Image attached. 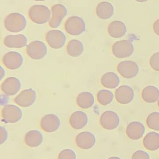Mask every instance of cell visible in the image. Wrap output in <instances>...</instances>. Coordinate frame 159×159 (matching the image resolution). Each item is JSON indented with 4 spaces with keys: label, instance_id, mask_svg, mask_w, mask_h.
Returning a JSON list of instances; mask_svg holds the SVG:
<instances>
[{
    "label": "cell",
    "instance_id": "cell-33",
    "mask_svg": "<svg viewBox=\"0 0 159 159\" xmlns=\"http://www.w3.org/2000/svg\"><path fill=\"white\" fill-rule=\"evenodd\" d=\"M7 136H8V134L5 128L1 126L0 127V144H2L7 141Z\"/></svg>",
    "mask_w": 159,
    "mask_h": 159
},
{
    "label": "cell",
    "instance_id": "cell-39",
    "mask_svg": "<svg viewBox=\"0 0 159 159\" xmlns=\"http://www.w3.org/2000/svg\"><path fill=\"white\" fill-rule=\"evenodd\" d=\"M158 107H159V100L158 102Z\"/></svg>",
    "mask_w": 159,
    "mask_h": 159
},
{
    "label": "cell",
    "instance_id": "cell-32",
    "mask_svg": "<svg viewBox=\"0 0 159 159\" xmlns=\"http://www.w3.org/2000/svg\"><path fill=\"white\" fill-rule=\"evenodd\" d=\"M132 159H150V156L146 151L139 150L133 153Z\"/></svg>",
    "mask_w": 159,
    "mask_h": 159
},
{
    "label": "cell",
    "instance_id": "cell-27",
    "mask_svg": "<svg viewBox=\"0 0 159 159\" xmlns=\"http://www.w3.org/2000/svg\"><path fill=\"white\" fill-rule=\"evenodd\" d=\"M66 50L67 53L71 57H78L83 54L84 45L79 40H72L68 43Z\"/></svg>",
    "mask_w": 159,
    "mask_h": 159
},
{
    "label": "cell",
    "instance_id": "cell-12",
    "mask_svg": "<svg viewBox=\"0 0 159 159\" xmlns=\"http://www.w3.org/2000/svg\"><path fill=\"white\" fill-rule=\"evenodd\" d=\"M23 58L18 52L11 51L3 57L2 62L6 68L9 70L19 69L23 64Z\"/></svg>",
    "mask_w": 159,
    "mask_h": 159
},
{
    "label": "cell",
    "instance_id": "cell-14",
    "mask_svg": "<svg viewBox=\"0 0 159 159\" xmlns=\"http://www.w3.org/2000/svg\"><path fill=\"white\" fill-rule=\"evenodd\" d=\"M60 126L59 119L54 114H48L44 116L40 122V126L44 131L52 133L57 131Z\"/></svg>",
    "mask_w": 159,
    "mask_h": 159
},
{
    "label": "cell",
    "instance_id": "cell-1",
    "mask_svg": "<svg viewBox=\"0 0 159 159\" xmlns=\"http://www.w3.org/2000/svg\"><path fill=\"white\" fill-rule=\"evenodd\" d=\"M26 18L20 13H11L5 19V28L10 32L18 33L22 31L26 28Z\"/></svg>",
    "mask_w": 159,
    "mask_h": 159
},
{
    "label": "cell",
    "instance_id": "cell-28",
    "mask_svg": "<svg viewBox=\"0 0 159 159\" xmlns=\"http://www.w3.org/2000/svg\"><path fill=\"white\" fill-rule=\"evenodd\" d=\"M98 102L102 105L109 104L114 100V94L112 92L106 89H102L98 92L97 95Z\"/></svg>",
    "mask_w": 159,
    "mask_h": 159
},
{
    "label": "cell",
    "instance_id": "cell-15",
    "mask_svg": "<svg viewBox=\"0 0 159 159\" xmlns=\"http://www.w3.org/2000/svg\"><path fill=\"white\" fill-rule=\"evenodd\" d=\"M21 88V83L18 78L9 77L5 80L1 85L2 92L7 96H13L16 94Z\"/></svg>",
    "mask_w": 159,
    "mask_h": 159
},
{
    "label": "cell",
    "instance_id": "cell-18",
    "mask_svg": "<svg viewBox=\"0 0 159 159\" xmlns=\"http://www.w3.org/2000/svg\"><path fill=\"white\" fill-rule=\"evenodd\" d=\"M88 121V117L85 112L77 111L71 115L69 119V123L75 129L79 130L84 128Z\"/></svg>",
    "mask_w": 159,
    "mask_h": 159
},
{
    "label": "cell",
    "instance_id": "cell-34",
    "mask_svg": "<svg viewBox=\"0 0 159 159\" xmlns=\"http://www.w3.org/2000/svg\"><path fill=\"white\" fill-rule=\"evenodd\" d=\"M153 30L155 33L159 36V19L157 20L154 23Z\"/></svg>",
    "mask_w": 159,
    "mask_h": 159
},
{
    "label": "cell",
    "instance_id": "cell-29",
    "mask_svg": "<svg viewBox=\"0 0 159 159\" xmlns=\"http://www.w3.org/2000/svg\"><path fill=\"white\" fill-rule=\"evenodd\" d=\"M146 123L149 129L159 131V112H153L150 114L147 118Z\"/></svg>",
    "mask_w": 159,
    "mask_h": 159
},
{
    "label": "cell",
    "instance_id": "cell-13",
    "mask_svg": "<svg viewBox=\"0 0 159 159\" xmlns=\"http://www.w3.org/2000/svg\"><path fill=\"white\" fill-rule=\"evenodd\" d=\"M133 89L128 85H122L119 87L115 92L117 102L121 104H128L132 102L134 98Z\"/></svg>",
    "mask_w": 159,
    "mask_h": 159
},
{
    "label": "cell",
    "instance_id": "cell-4",
    "mask_svg": "<svg viewBox=\"0 0 159 159\" xmlns=\"http://www.w3.org/2000/svg\"><path fill=\"white\" fill-rule=\"evenodd\" d=\"M112 52L117 58H126L131 56L134 52V47L131 41L121 40L114 44Z\"/></svg>",
    "mask_w": 159,
    "mask_h": 159
},
{
    "label": "cell",
    "instance_id": "cell-5",
    "mask_svg": "<svg viewBox=\"0 0 159 159\" xmlns=\"http://www.w3.org/2000/svg\"><path fill=\"white\" fill-rule=\"evenodd\" d=\"M2 120L5 123H15L19 121L22 117L21 109L16 106L7 104L5 106L1 112Z\"/></svg>",
    "mask_w": 159,
    "mask_h": 159
},
{
    "label": "cell",
    "instance_id": "cell-25",
    "mask_svg": "<svg viewBox=\"0 0 159 159\" xmlns=\"http://www.w3.org/2000/svg\"><path fill=\"white\" fill-rule=\"evenodd\" d=\"M101 83L103 86L107 89H115L119 85L120 79L115 73L109 72L102 76Z\"/></svg>",
    "mask_w": 159,
    "mask_h": 159
},
{
    "label": "cell",
    "instance_id": "cell-36",
    "mask_svg": "<svg viewBox=\"0 0 159 159\" xmlns=\"http://www.w3.org/2000/svg\"><path fill=\"white\" fill-rule=\"evenodd\" d=\"M108 159H121L120 158L117 157H112L109 158Z\"/></svg>",
    "mask_w": 159,
    "mask_h": 159
},
{
    "label": "cell",
    "instance_id": "cell-19",
    "mask_svg": "<svg viewBox=\"0 0 159 159\" xmlns=\"http://www.w3.org/2000/svg\"><path fill=\"white\" fill-rule=\"evenodd\" d=\"M4 43L9 48H22L27 45V38L21 34L7 35L5 37Z\"/></svg>",
    "mask_w": 159,
    "mask_h": 159
},
{
    "label": "cell",
    "instance_id": "cell-24",
    "mask_svg": "<svg viewBox=\"0 0 159 159\" xmlns=\"http://www.w3.org/2000/svg\"><path fill=\"white\" fill-rule=\"evenodd\" d=\"M142 96L143 100L146 102H156L159 98V90L155 86H147L142 91Z\"/></svg>",
    "mask_w": 159,
    "mask_h": 159
},
{
    "label": "cell",
    "instance_id": "cell-26",
    "mask_svg": "<svg viewBox=\"0 0 159 159\" xmlns=\"http://www.w3.org/2000/svg\"><path fill=\"white\" fill-rule=\"evenodd\" d=\"M94 103V96L89 92H84L77 95V104L80 108L88 109L91 107Z\"/></svg>",
    "mask_w": 159,
    "mask_h": 159
},
{
    "label": "cell",
    "instance_id": "cell-37",
    "mask_svg": "<svg viewBox=\"0 0 159 159\" xmlns=\"http://www.w3.org/2000/svg\"><path fill=\"white\" fill-rule=\"evenodd\" d=\"M135 1L139 2H147L148 0H135Z\"/></svg>",
    "mask_w": 159,
    "mask_h": 159
},
{
    "label": "cell",
    "instance_id": "cell-9",
    "mask_svg": "<svg viewBox=\"0 0 159 159\" xmlns=\"http://www.w3.org/2000/svg\"><path fill=\"white\" fill-rule=\"evenodd\" d=\"M51 16L49 20V26L53 29L58 28L67 15L66 7L61 4H56L51 7Z\"/></svg>",
    "mask_w": 159,
    "mask_h": 159
},
{
    "label": "cell",
    "instance_id": "cell-38",
    "mask_svg": "<svg viewBox=\"0 0 159 159\" xmlns=\"http://www.w3.org/2000/svg\"><path fill=\"white\" fill-rule=\"evenodd\" d=\"M34 1H37V2H42V1H44L45 0H34Z\"/></svg>",
    "mask_w": 159,
    "mask_h": 159
},
{
    "label": "cell",
    "instance_id": "cell-30",
    "mask_svg": "<svg viewBox=\"0 0 159 159\" xmlns=\"http://www.w3.org/2000/svg\"><path fill=\"white\" fill-rule=\"evenodd\" d=\"M76 155L72 149H65L60 152L58 159H76Z\"/></svg>",
    "mask_w": 159,
    "mask_h": 159
},
{
    "label": "cell",
    "instance_id": "cell-8",
    "mask_svg": "<svg viewBox=\"0 0 159 159\" xmlns=\"http://www.w3.org/2000/svg\"><path fill=\"white\" fill-rule=\"evenodd\" d=\"M45 39L49 46L53 49L62 48L66 41L64 34L59 30H52L48 32L46 34Z\"/></svg>",
    "mask_w": 159,
    "mask_h": 159
},
{
    "label": "cell",
    "instance_id": "cell-35",
    "mask_svg": "<svg viewBox=\"0 0 159 159\" xmlns=\"http://www.w3.org/2000/svg\"><path fill=\"white\" fill-rule=\"evenodd\" d=\"M5 71L2 68V66L0 67V80H2V79L4 77Z\"/></svg>",
    "mask_w": 159,
    "mask_h": 159
},
{
    "label": "cell",
    "instance_id": "cell-11",
    "mask_svg": "<svg viewBox=\"0 0 159 159\" xmlns=\"http://www.w3.org/2000/svg\"><path fill=\"white\" fill-rule=\"evenodd\" d=\"M36 98V93L32 89L22 91L14 99L15 103L21 107H27L32 105Z\"/></svg>",
    "mask_w": 159,
    "mask_h": 159
},
{
    "label": "cell",
    "instance_id": "cell-6",
    "mask_svg": "<svg viewBox=\"0 0 159 159\" xmlns=\"http://www.w3.org/2000/svg\"><path fill=\"white\" fill-rule=\"evenodd\" d=\"M27 54L29 57L34 60H41L44 58L47 54V48L44 42L35 41L27 46Z\"/></svg>",
    "mask_w": 159,
    "mask_h": 159
},
{
    "label": "cell",
    "instance_id": "cell-10",
    "mask_svg": "<svg viewBox=\"0 0 159 159\" xmlns=\"http://www.w3.org/2000/svg\"><path fill=\"white\" fill-rule=\"evenodd\" d=\"M100 124L105 129L109 130L115 129L119 125V116L114 111H105L102 114L100 118Z\"/></svg>",
    "mask_w": 159,
    "mask_h": 159
},
{
    "label": "cell",
    "instance_id": "cell-23",
    "mask_svg": "<svg viewBox=\"0 0 159 159\" xmlns=\"http://www.w3.org/2000/svg\"><path fill=\"white\" fill-rule=\"evenodd\" d=\"M144 147L149 151H154L159 148V134L155 132L148 133L144 138Z\"/></svg>",
    "mask_w": 159,
    "mask_h": 159
},
{
    "label": "cell",
    "instance_id": "cell-2",
    "mask_svg": "<svg viewBox=\"0 0 159 159\" xmlns=\"http://www.w3.org/2000/svg\"><path fill=\"white\" fill-rule=\"evenodd\" d=\"M30 19L37 24H44L49 21L51 18V11L48 7L43 5H35L29 10Z\"/></svg>",
    "mask_w": 159,
    "mask_h": 159
},
{
    "label": "cell",
    "instance_id": "cell-7",
    "mask_svg": "<svg viewBox=\"0 0 159 159\" xmlns=\"http://www.w3.org/2000/svg\"><path fill=\"white\" fill-rule=\"evenodd\" d=\"M117 71L120 75L126 79H132L137 76L139 68L136 62L132 61H124L118 65Z\"/></svg>",
    "mask_w": 159,
    "mask_h": 159
},
{
    "label": "cell",
    "instance_id": "cell-16",
    "mask_svg": "<svg viewBox=\"0 0 159 159\" xmlns=\"http://www.w3.org/2000/svg\"><path fill=\"white\" fill-rule=\"evenodd\" d=\"M76 143L77 146L81 149H89L95 145L96 138L91 133L83 132L77 135Z\"/></svg>",
    "mask_w": 159,
    "mask_h": 159
},
{
    "label": "cell",
    "instance_id": "cell-20",
    "mask_svg": "<svg viewBox=\"0 0 159 159\" xmlns=\"http://www.w3.org/2000/svg\"><path fill=\"white\" fill-rule=\"evenodd\" d=\"M109 35L114 38H120L127 33V27L123 22L115 20L110 23L108 27Z\"/></svg>",
    "mask_w": 159,
    "mask_h": 159
},
{
    "label": "cell",
    "instance_id": "cell-21",
    "mask_svg": "<svg viewBox=\"0 0 159 159\" xmlns=\"http://www.w3.org/2000/svg\"><path fill=\"white\" fill-rule=\"evenodd\" d=\"M96 12L99 18L103 20L108 19L114 15V7L109 2H101L97 5Z\"/></svg>",
    "mask_w": 159,
    "mask_h": 159
},
{
    "label": "cell",
    "instance_id": "cell-17",
    "mask_svg": "<svg viewBox=\"0 0 159 159\" xmlns=\"http://www.w3.org/2000/svg\"><path fill=\"white\" fill-rule=\"evenodd\" d=\"M145 127L139 121H133L127 126L126 134L129 138L133 140L141 139L144 134Z\"/></svg>",
    "mask_w": 159,
    "mask_h": 159
},
{
    "label": "cell",
    "instance_id": "cell-22",
    "mask_svg": "<svg viewBox=\"0 0 159 159\" xmlns=\"http://www.w3.org/2000/svg\"><path fill=\"white\" fill-rule=\"evenodd\" d=\"M24 141L28 146L32 148L37 147L43 143V136L39 131L32 130L25 134Z\"/></svg>",
    "mask_w": 159,
    "mask_h": 159
},
{
    "label": "cell",
    "instance_id": "cell-31",
    "mask_svg": "<svg viewBox=\"0 0 159 159\" xmlns=\"http://www.w3.org/2000/svg\"><path fill=\"white\" fill-rule=\"evenodd\" d=\"M149 63L153 70L159 72V52L155 53L151 56Z\"/></svg>",
    "mask_w": 159,
    "mask_h": 159
},
{
    "label": "cell",
    "instance_id": "cell-3",
    "mask_svg": "<svg viewBox=\"0 0 159 159\" xmlns=\"http://www.w3.org/2000/svg\"><path fill=\"white\" fill-rule=\"evenodd\" d=\"M64 28L67 33L70 35L76 36L82 34L86 31V23L80 17L73 16L66 20Z\"/></svg>",
    "mask_w": 159,
    "mask_h": 159
}]
</instances>
